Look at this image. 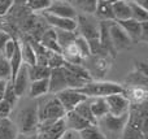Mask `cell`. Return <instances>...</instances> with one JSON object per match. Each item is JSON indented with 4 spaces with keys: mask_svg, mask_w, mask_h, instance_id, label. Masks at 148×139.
Wrapping results in <instances>:
<instances>
[{
    "mask_svg": "<svg viewBox=\"0 0 148 139\" xmlns=\"http://www.w3.org/2000/svg\"><path fill=\"white\" fill-rule=\"evenodd\" d=\"M38 108V118L39 124H47V122H55L57 120L64 118L65 109L57 100L56 96H42L36 101Z\"/></svg>",
    "mask_w": 148,
    "mask_h": 139,
    "instance_id": "6da1fadb",
    "label": "cell"
},
{
    "mask_svg": "<svg viewBox=\"0 0 148 139\" xmlns=\"http://www.w3.org/2000/svg\"><path fill=\"white\" fill-rule=\"evenodd\" d=\"M78 91L88 99L107 98V96L114 95V94H123L125 87L120 83L109 82V81H88Z\"/></svg>",
    "mask_w": 148,
    "mask_h": 139,
    "instance_id": "7a4b0ae2",
    "label": "cell"
},
{
    "mask_svg": "<svg viewBox=\"0 0 148 139\" xmlns=\"http://www.w3.org/2000/svg\"><path fill=\"white\" fill-rule=\"evenodd\" d=\"M14 125L18 130V134H31L38 130L39 118L36 101L26 104L17 112Z\"/></svg>",
    "mask_w": 148,
    "mask_h": 139,
    "instance_id": "3957f363",
    "label": "cell"
},
{
    "mask_svg": "<svg viewBox=\"0 0 148 139\" xmlns=\"http://www.w3.org/2000/svg\"><path fill=\"white\" fill-rule=\"evenodd\" d=\"M127 114L116 117L108 113L104 117L97 120L96 126L99 127L100 131L104 134V137L107 139H117L118 137H121L123 127H125L126 122H127Z\"/></svg>",
    "mask_w": 148,
    "mask_h": 139,
    "instance_id": "277c9868",
    "label": "cell"
},
{
    "mask_svg": "<svg viewBox=\"0 0 148 139\" xmlns=\"http://www.w3.org/2000/svg\"><path fill=\"white\" fill-rule=\"evenodd\" d=\"M99 25L100 22H96L92 16L87 14H78L77 17V35L82 36L87 42L94 40L99 38Z\"/></svg>",
    "mask_w": 148,
    "mask_h": 139,
    "instance_id": "5b68a950",
    "label": "cell"
},
{
    "mask_svg": "<svg viewBox=\"0 0 148 139\" xmlns=\"http://www.w3.org/2000/svg\"><path fill=\"white\" fill-rule=\"evenodd\" d=\"M105 103L108 107V113L112 116H126L130 111V103L123 94H114V95L107 96Z\"/></svg>",
    "mask_w": 148,
    "mask_h": 139,
    "instance_id": "8992f818",
    "label": "cell"
},
{
    "mask_svg": "<svg viewBox=\"0 0 148 139\" xmlns=\"http://www.w3.org/2000/svg\"><path fill=\"white\" fill-rule=\"evenodd\" d=\"M64 118L57 120L55 122L39 124L38 130L35 131L36 139H59L65 131Z\"/></svg>",
    "mask_w": 148,
    "mask_h": 139,
    "instance_id": "52a82bcc",
    "label": "cell"
},
{
    "mask_svg": "<svg viewBox=\"0 0 148 139\" xmlns=\"http://www.w3.org/2000/svg\"><path fill=\"white\" fill-rule=\"evenodd\" d=\"M55 96L60 101V104L65 109V112L73 111L79 103H82L83 100L87 99L83 94H81L78 90H73V88H65V90L57 92Z\"/></svg>",
    "mask_w": 148,
    "mask_h": 139,
    "instance_id": "ba28073f",
    "label": "cell"
},
{
    "mask_svg": "<svg viewBox=\"0 0 148 139\" xmlns=\"http://www.w3.org/2000/svg\"><path fill=\"white\" fill-rule=\"evenodd\" d=\"M108 31H109V38H110V42H112V46L114 48V51L123 49L131 44L130 38L126 35L123 29L116 21L108 22Z\"/></svg>",
    "mask_w": 148,
    "mask_h": 139,
    "instance_id": "9c48e42d",
    "label": "cell"
},
{
    "mask_svg": "<svg viewBox=\"0 0 148 139\" xmlns=\"http://www.w3.org/2000/svg\"><path fill=\"white\" fill-rule=\"evenodd\" d=\"M43 20L47 25H49L55 30H64V31L77 30V20L59 17V16L49 14V13H46V12H43Z\"/></svg>",
    "mask_w": 148,
    "mask_h": 139,
    "instance_id": "30bf717a",
    "label": "cell"
},
{
    "mask_svg": "<svg viewBox=\"0 0 148 139\" xmlns=\"http://www.w3.org/2000/svg\"><path fill=\"white\" fill-rule=\"evenodd\" d=\"M46 13L53 16H59V17H65V18H72L77 20L78 13L77 10L72 7L69 1H64V0H57V1H52L49 8L46 10Z\"/></svg>",
    "mask_w": 148,
    "mask_h": 139,
    "instance_id": "8fae6325",
    "label": "cell"
},
{
    "mask_svg": "<svg viewBox=\"0 0 148 139\" xmlns=\"http://www.w3.org/2000/svg\"><path fill=\"white\" fill-rule=\"evenodd\" d=\"M48 85H49V94H55L65 90L66 87V79H65V69L57 68V69H51L48 77Z\"/></svg>",
    "mask_w": 148,
    "mask_h": 139,
    "instance_id": "7c38bea8",
    "label": "cell"
},
{
    "mask_svg": "<svg viewBox=\"0 0 148 139\" xmlns=\"http://www.w3.org/2000/svg\"><path fill=\"white\" fill-rule=\"evenodd\" d=\"M13 85V90H14L17 98L20 99L21 96L25 95V92L27 91L29 85H30V78H29V73H27V66L25 64L20 68V70L17 72L13 82H10Z\"/></svg>",
    "mask_w": 148,
    "mask_h": 139,
    "instance_id": "4fadbf2b",
    "label": "cell"
},
{
    "mask_svg": "<svg viewBox=\"0 0 148 139\" xmlns=\"http://www.w3.org/2000/svg\"><path fill=\"white\" fill-rule=\"evenodd\" d=\"M147 94H148L147 87H142V86L127 87L123 91V95L129 100L130 105H142V104H146Z\"/></svg>",
    "mask_w": 148,
    "mask_h": 139,
    "instance_id": "5bb4252c",
    "label": "cell"
},
{
    "mask_svg": "<svg viewBox=\"0 0 148 139\" xmlns=\"http://www.w3.org/2000/svg\"><path fill=\"white\" fill-rule=\"evenodd\" d=\"M64 124L66 130H73V131H81L84 127L88 126V122L83 120L75 111H69L64 116Z\"/></svg>",
    "mask_w": 148,
    "mask_h": 139,
    "instance_id": "9a60e30c",
    "label": "cell"
},
{
    "mask_svg": "<svg viewBox=\"0 0 148 139\" xmlns=\"http://www.w3.org/2000/svg\"><path fill=\"white\" fill-rule=\"evenodd\" d=\"M112 12L114 21H126L131 20V10L129 0H113Z\"/></svg>",
    "mask_w": 148,
    "mask_h": 139,
    "instance_id": "2e32d148",
    "label": "cell"
},
{
    "mask_svg": "<svg viewBox=\"0 0 148 139\" xmlns=\"http://www.w3.org/2000/svg\"><path fill=\"white\" fill-rule=\"evenodd\" d=\"M27 94L30 99H39L42 96H46L49 94L48 79H39L31 81L27 88Z\"/></svg>",
    "mask_w": 148,
    "mask_h": 139,
    "instance_id": "e0dca14e",
    "label": "cell"
},
{
    "mask_svg": "<svg viewBox=\"0 0 148 139\" xmlns=\"http://www.w3.org/2000/svg\"><path fill=\"white\" fill-rule=\"evenodd\" d=\"M121 27L123 29V31L126 33V35L130 38L131 43L133 42L140 40V30H142V23L136 22L134 20H126V21H116Z\"/></svg>",
    "mask_w": 148,
    "mask_h": 139,
    "instance_id": "ac0fdd59",
    "label": "cell"
},
{
    "mask_svg": "<svg viewBox=\"0 0 148 139\" xmlns=\"http://www.w3.org/2000/svg\"><path fill=\"white\" fill-rule=\"evenodd\" d=\"M99 0H69L72 7L77 10L78 14L94 16Z\"/></svg>",
    "mask_w": 148,
    "mask_h": 139,
    "instance_id": "d6986e66",
    "label": "cell"
},
{
    "mask_svg": "<svg viewBox=\"0 0 148 139\" xmlns=\"http://www.w3.org/2000/svg\"><path fill=\"white\" fill-rule=\"evenodd\" d=\"M95 16L100 20V22H110L114 21L112 12V1H105V0H99L97 7L95 10Z\"/></svg>",
    "mask_w": 148,
    "mask_h": 139,
    "instance_id": "ffe728a7",
    "label": "cell"
},
{
    "mask_svg": "<svg viewBox=\"0 0 148 139\" xmlns=\"http://www.w3.org/2000/svg\"><path fill=\"white\" fill-rule=\"evenodd\" d=\"M18 130L10 118H0V139H16Z\"/></svg>",
    "mask_w": 148,
    "mask_h": 139,
    "instance_id": "44dd1931",
    "label": "cell"
},
{
    "mask_svg": "<svg viewBox=\"0 0 148 139\" xmlns=\"http://www.w3.org/2000/svg\"><path fill=\"white\" fill-rule=\"evenodd\" d=\"M90 108L94 114V117L96 118V121L101 117H104L105 114H108V107L105 103V98H92L90 99Z\"/></svg>",
    "mask_w": 148,
    "mask_h": 139,
    "instance_id": "7402d4cb",
    "label": "cell"
},
{
    "mask_svg": "<svg viewBox=\"0 0 148 139\" xmlns=\"http://www.w3.org/2000/svg\"><path fill=\"white\" fill-rule=\"evenodd\" d=\"M20 51L21 57H22V64H25L26 66H33L36 64L35 52L29 42H20Z\"/></svg>",
    "mask_w": 148,
    "mask_h": 139,
    "instance_id": "603a6c76",
    "label": "cell"
},
{
    "mask_svg": "<svg viewBox=\"0 0 148 139\" xmlns=\"http://www.w3.org/2000/svg\"><path fill=\"white\" fill-rule=\"evenodd\" d=\"M73 111H75L77 113L83 120H86L90 125H96V118L94 117V114H92V112H91V108H90V99L88 98H87L86 100H83L82 103H79Z\"/></svg>",
    "mask_w": 148,
    "mask_h": 139,
    "instance_id": "cb8c5ba5",
    "label": "cell"
},
{
    "mask_svg": "<svg viewBox=\"0 0 148 139\" xmlns=\"http://www.w3.org/2000/svg\"><path fill=\"white\" fill-rule=\"evenodd\" d=\"M29 78L31 81H39V79H48L51 69L48 66H43V65H33V66H27Z\"/></svg>",
    "mask_w": 148,
    "mask_h": 139,
    "instance_id": "d4e9b609",
    "label": "cell"
},
{
    "mask_svg": "<svg viewBox=\"0 0 148 139\" xmlns=\"http://www.w3.org/2000/svg\"><path fill=\"white\" fill-rule=\"evenodd\" d=\"M55 30V29H53ZM55 35H56V42L60 46V48H65L66 46H69L70 43H73L77 38L75 31H64V30H55Z\"/></svg>",
    "mask_w": 148,
    "mask_h": 139,
    "instance_id": "484cf974",
    "label": "cell"
},
{
    "mask_svg": "<svg viewBox=\"0 0 148 139\" xmlns=\"http://www.w3.org/2000/svg\"><path fill=\"white\" fill-rule=\"evenodd\" d=\"M129 4H130V10H131V20L136 21V22L142 23V22H147L148 21V12L147 8L142 7V5L133 3L129 0Z\"/></svg>",
    "mask_w": 148,
    "mask_h": 139,
    "instance_id": "4316f807",
    "label": "cell"
},
{
    "mask_svg": "<svg viewBox=\"0 0 148 139\" xmlns=\"http://www.w3.org/2000/svg\"><path fill=\"white\" fill-rule=\"evenodd\" d=\"M79 137L81 139H107L96 125H88L83 130H81Z\"/></svg>",
    "mask_w": 148,
    "mask_h": 139,
    "instance_id": "83f0119b",
    "label": "cell"
},
{
    "mask_svg": "<svg viewBox=\"0 0 148 139\" xmlns=\"http://www.w3.org/2000/svg\"><path fill=\"white\" fill-rule=\"evenodd\" d=\"M52 0H26L25 5L31 12H46L49 8Z\"/></svg>",
    "mask_w": 148,
    "mask_h": 139,
    "instance_id": "f1b7e54d",
    "label": "cell"
},
{
    "mask_svg": "<svg viewBox=\"0 0 148 139\" xmlns=\"http://www.w3.org/2000/svg\"><path fill=\"white\" fill-rule=\"evenodd\" d=\"M10 78H12V72H10L9 61L1 55V57H0V79L5 81V82H10Z\"/></svg>",
    "mask_w": 148,
    "mask_h": 139,
    "instance_id": "f546056e",
    "label": "cell"
},
{
    "mask_svg": "<svg viewBox=\"0 0 148 139\" xmlns=\"http://www.w3.org/2000/svg\"><path fill=\"white\" fill-rule=\"evenodd\" d=\"M64 62H65V60L61 53H55V52H52L48 57L47 66H48L49 69H57V68L64 66Z\"/></svg>",
    "mask_w": 148,
    "mask_h": 139,
    "instance_id": "4dcf8cb0",
    "label": "cell"
},
{
    "mask_svg": "<svg viewBox=\"0 0 148 139\" xmlns=\"http://www.w3.org/2000/svg\"><path fill=\"white\" fill-rule=\"evenodd\" d=\"M3 100H5L8 104H10L12 107H14L16 103H17V100H18L17 95H16L14 90H13V85L10 82L7 83V87H5L4 95H3Z\"/></svg>",
    "mask_w": 148,
    "mask_h": 139,
    "instance_id": "1f68e13d",
    "label": "cell"
},
{
    "mask_svg": "<svg viewBox=\"0 0 148 139\" xmlns=\"http://www.w3.org/2000/svg\"><path fill=\"white\" fill-rule=\"evenodd\" d=\"M17 46H18V40H16V39L10 38L9 40L5 43V46L3 47L1 55H3V56H4L7 60H9L10 57L13 56V53H14V51H16V48H17Z\"/></svg>",
    "mask_w": 148,
    "mask_h": 139,
    "instance_id": "d6a6232c",
    "label": "cell"
},
{
    "mask_svg": "<svg viewBox=\"0 0 148 139\" xmlns=\"http://www.w3.org/2000/svg\"><path fill=\"white\" fill-rule=\"evenodd\" d=\"M12 109L13 107L10 104H8L5 100L0 99V118H9Z\"/></svg>",
    "mask_w": 148,
    "mask_h": 139,
    "instance_id": "836d02e7",
    "label": "cell"
},
{
    "mask_svg": "<svg viewBox=\"0 0 148 139\" xmlns=\"http://www.w3.org/2000/svg\"><path fill=\"white\" fill-rule=\"evenodd\" d=\"M14 5V0H0V17L8 14Z\"/></svg>",
    "mask_w": 148,
    "mask_h": 139,
    "instance_id": "e575fe53",
    "label": "cell"
},
{
    "mask_svg": "<svg viewBox=\"0 0 148 139\" xmlns=\"http://www.w3.org/2000/svg\"><path fill=\"white\" fill-rule=\"evenodd\" d=\"M59 139H81L78 131H73V130H65L64 134Z\"/></svg>",
    "mask_w": 148,
    "mask_h": 139,
    "instance_id": "d590c367",
    "label": "cell"
},
{
    "mask_svg": "<svg viewBox=\"0 0 148 139\" xmlns=\"http://www.w3.org/2000/svg\"><path fill=\"white\" fill-rule=\"evenodd\" d=\"M10 38H12L10 34H8L7 31H4V30H0V53H1L3 47L5 46V43H7Z\"/></svg>",
    "mask_w": 148,
    "mask_h": 139,
    "instance_id": "8d00e7d4",
    "label": "cell"
},
{
    "mask_svg": "<svg viewBox=\"0 0 148 139\" xmlns=\"http://www.w3.org/2000/svg\"><path fill=\"white\" fill-rule=\"evenodd\" d=\"M16 139H36L35 133H31V134H18Z\"/></svg>",
    "mask_w": 148,
    "mask_h": 139,
    "instance_id": "74e56055",
    "label": "cell"
},
{
    "mask_svg": "<svg viewBox=\"0 0 148 139\" xmlns=\"http://www.w3.org/2000/svg\"><path fill=\"white\" fill-rule=\"evenodd\" d=\"M7 83L5 81H1L0 79V99H3V95H4V91H5V87H7Z\"/></svg>",
    "mask_w": 148,
    "mask_h": 139,
    "instance_id": "f35d334b",
    "label": "cell"
},
{
    "mask_svg": "<svg viewBox=\"0 0 148 139\" xmlns=\"http://www.w3.org/2000/svg\"><path fill=\"white\" fill-rule=\"evenodd\" d=\"M130 1L136 3V4H139V5H142V7L147 8V7H146V3H147V0H130Z\"/></svg>",
    "mask_w": 148,
    "mask_h": 139,
    "instance_id": "ab89813d",
    "label": "cell"
},
{
    "mask_svg": "<svg viewBox=\"0 0 148 139\" xmlns=\"http://www.w3.org/2000/svg\"><path fill=\"white\" fill-rule=\"evenodd\" d=\"M52 1H57V0H52ZM64 1H69V0H64Z\"/></svg>",
    "mask_w": 148,
    "mask_h": 139,
    "instance_id": "60d3db41",
    "label": "cell"
}]
</instances>
